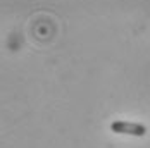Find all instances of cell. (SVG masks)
Masks as SVG:
<instances>
[{"label": "cell", "mask_w": 150, "mask_h": 148, "mask_svg": "<svg viewBox=\"0 0 150 148\" xmlns=\"http://www.w3.org/2000/svg\"><path fill=\"white\" fill-rule=\"evenodd\" d=\"M110 131L117 134H129V136H145L147 126L140 122H128V121H114L110 124Z\"/></svg>", "instance_id": "1"}]
</instances>
